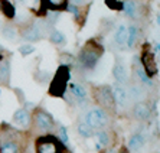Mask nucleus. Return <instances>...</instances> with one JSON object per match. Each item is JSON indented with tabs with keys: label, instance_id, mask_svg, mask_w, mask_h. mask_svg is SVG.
I'll return each instance as SVG.
<instances>
[{
	"label": "nucleus",
	"instance_id": "obj_26",
	"mask_svg": "<svg viewBox=\"0 0 160 153\" xmlns=\"http://www.w3.org/2000/svg\"><path fill=\"white\" fill-rule=\"evenodd\" d=\"M136 72H137L138 78H140V81H142L143 84H146V85H147V87H152V85H153V82H152V78H149V77H147V75H146L144 69H143L142 67H137V68H136Z\"/></svg>",
	"mask_w": 160,
	"mask_h": 153
},
{
	"label": "nucleus",
	"instance_id": "obj_23",
	"mask_svg": "<svg viewBox=\"0 0 160 153\" xmlns=\"http://www.w3.org/2000/svg\"><path fill=\"white\" fill-rule=\"evenodd\" d=\"M137 35H138V32H137V28L136 26H133L131 25L130 28H127V46L128 48H133L134 45H136V41H137Z\"/></svg>",
	"mask_w": 160,
	"mask_h": 153
},
{
	"label": "nucleus",
	"instance_id": "obj_4",
	"mask_svg": "<svg viewBox=\"0 0 160 153\" xmlns=\"http://www.w3.org/2000/svg\"><path fill=\"white\" fill-rule=\"evenodd\" d=\"M102 55V48L101 46H92V41L88 42L85 45V48L79 52L78 59L82 64V67L87 69H94L95 65L98 64V59Z\"/></svg>",
	"mask_w": 160,
	"mask_h": 153
},
{
	"label": "nucleus",
	"instance_id": "obj_24",
	"mask_svg": "<svg viewBox=\"0 0 160 153\" xmlns=\"http://www.w3.org/2000/svg\"><path fill=\"white\" fill-rule=\"evenodd\" d=\"M2 33H3V38L6 41L15 42L16 39H18L19 32L16 30V28H13V26H4L3 29H2Z\"/></svg>",
	"mask_w": 160,
	"mask_h": 153
},
{
	"label": "nucleus",
	"instance_id": "obj_17",
	"mask_svg": "<svg viewBox=\"0 0 160 153\" xmlns=\"http://www.w3.org/2000/svg\"><path fill=\"white\" fill-rule=\"evenodd\" d=\"M127 95H128V100H133L136 103H142L143 97H144V91H143L142 87L138 85H131L127 91Z\"/></svg>",
	"mask_w": 160,
	"mask_h": 153
},
{
	"label": "nucleus",
	"instance_id": "obj_9",
	"mask_svg": "<svg viewBox=\"0 0 160 153\" xmlns=\"http://www.w3.org/2000/svg\"><path fill=\"white\" fill-rule=\"evenodd\" d=\"M112 98H114V104H116V107L123 108V110L128 107V103H130V100H128L127 91L124 90L123 87L116 85L114 88H112Z\"/></svg>",
	"mask_w": 160,
	"mask_h": 153
},
{
	"label": "nucleus",
	"instance_id": "obj_11",
	"mask_svg": "<svg viewBox=\"0 0 160 153\" xmlns=\"http://www.w3.org/2000/svg\"><path fill=\"white\" fill-rule=\"evenodd\" d=\"M22 38L23 39H26V41H30V42L39 41V39L42 38V29L38 26L36 23H33V25H30V26L23 28Z\"/></svg>",
	"mask_w": 160,
	"mask_h": 153
},
{
	"label": "nucleus",
	"instance_id": "obj_33",
	"mask_svg": "<svg viewBox=\"0 0 160 153\" xmlns=\"http://www.w3.org/2000/svg\"><path fill=\"white\" fill-rule=\"evenodd\" d=\"M81 2H82V0H71L72 4H74V3H81Z\"/></svg>",
	"mask_w": 160,
	"mask_h": 153
},
{
	"label": "nucleus",
	"instance_id": "obj_1",
	"mask_svg": "<svg viewBox=\"0 0 160 153\" xmlns=\"http://www.w3.org/2000/svg\"><path fill=\"white\" fill-rule=\"evenodd\" d=\"M0 153H22V136L9 126L0 129Z\"/></svg>",
	"mask_w": 160,
	"mask_h": 153
},
{
	"label": "nucleus",
	"instance_id": "obj_28",
	"mask_svg": "<svg viewBox=\"0 0 160 153\" xmlns=\"http://www.w3.org/2000/svg\"><path fill=\"white\" fill-rule=\"evenodd\" d=\"M19 52L22 54V56H28V55H30V54L35 52V46H32V45H22L20 48H19Z\"/></svg>",
	"mask_w": 160,
	"mask_h": 153
},
{
	"label": "nucleus",
	"instance_id": "obj_16",
	"mask_svg": "<svg viewBox=\"0 0 160 153\" xmlns=\"http://www.w3.org/2000/svg\"><path fill=\"white\" fill-rule=\"evenodd\" d=\"M69 90H71L72 97L78 101V103H84V101H85L87 90L82 85H79V84H74V82H72L71 85H69Z\"/></svg>",
	"mask_w": 160,
	"mask_h": 153
},
{
	"label": "nucleus",
	"instance_id": "obj_2",
	"mask_svg": "<svg viewBox=\"0 0 160 153\" xmlns=\"http://www.w3.org/2000/svg\"><path fill=\"white\" fill-rule=\"evenodd\" d=\"M35 150L36 153H67V146L61 142L56 136L42 135L35 140Z\"/></svg>",
	"mask_w": 160,
	"mask_h": 153
},
{
	"label": "nucleus",
	"instance_id": "obj_12",
	"mask_svg": "<svg viewBox=\"0 0 160 153\" xmlns=\"http://www.w3.org/2000/svg\"><path fill=\"white\" fill-rule=\"evenodd\" d=\"M13 121H15V124H18L20 127H28L32 123V116L26 108H19L13 114Z\"/></svg>",
	"mask_w": 160,
	"mask_h": 153
},
{
	"label": "nucleus",
	"instance_id": "obj_27",
	"mask_svg": "<svg viewBox=\"0 0 160 153\" xmlns=\"http://www.w3.org/2000/svg\"><path fill=\"white\" fill-rule=\"evenodd\" d=\"M58 139H59L63 145H67L68 140H69V139H68V131L63 126H59V130H58Z\"/></svg>",
	"mask_w": 160,
	"mask_h": 153
},
{
	"label": "nucleus",
	"instance_id": "obj_21",
	"mask_svg": "<svg viewBox=\"0 0 160 153\" xmlns=\"http://www.w3.org/2000/svg\"><path fill=\"white\" fill-rule=\"evenodd\" d=\"M114 41H116L117 45H124L127 42V28L124 25H120L116 30V35H114Z\"/></svg>",
	"mask_w": 160,
	"mask_h": 153
},
{
	"label": "nucleus",
	"instance_id": "obj_29",
	"mask_svg": "<svg viewBox=\"0 0 160 153\" xmlns=\"http://www.w3.org/2000/svg\"><path fill=\"white\" fill-rule=\"evenodd\" d=\"M49 3V6L53 9H58V8H62V6H65L67 8V0H46Z\"/></svg>",
	"mask_w": 160,
	"mask_h": 153
},
{
	"label": "nucleus",
	"instance_id": "obj_15",
	"mask_svg": "<svg viewBox=\"0 0 160 153\" xmlns=\"http://www.w3.org/2000/svg\"><path fill=\"white\" fill-rule=\"evenodd\" d=\"M110 142H111V139H110V133L107 130H98L95 133V147L98 150L101 147H107Z\"/></svg>",
	"mask_w": 160,
	"mask_h": 153
},
{
	"label": "nucleus",
	"instance_id": "obj_14",
	"mask_svg": "<svg viewBox=\"0 0 160 153\" xmlns=\"http://www.w3.org/2000/svg\"><path fill=\"white\" fill-rule=\"evenodd\" d=\"M112 75H114L116 81L120 82V84H126L127 79H128V74H127L126 67L120 61H117L114 68H112Z\"/></svg>",
	"mask_w": 160,
	"mask_h": 153
},
{
	"label": "nucleus",
	"instance_id": "obj_18",
	"mask_svg": "<svg viewBox=\"0 0 160 153\" xmlns=\"http://www.w3.org/2000/svg\"><path fill=\"white\" fill-rule=\"evenodd\" d=\"M9 81H10V65L8 61H3L0 64V82L9 85Z\"/></svg>",
	"mask_w": 160,
	"mask_h": 153
},
{
	"label": "nucleus",
	"instance_id": "obj_8",
	"mask_svg": "<svg viewBox=\"0 0 160 153\" xmlns=\"http://www.w3.org/2000/svg\"><path fill=\"white\" fill-rule=\"evenodd\" d=\"M142 68L144 69L146 75L149 78H153L157 74V64L154 61V54L150 51L147 45L144 46V51L142 55Z\"/></svg>",
	"mask_w": 160,
	"mask_h": 153
},
{
	"label": "nucleus",
	"instance_id": "obj_31",
	"mask_svg": "<svg viewBox=\"0 0 160 153\" xmlns=\"http://www.w3.org/2000/svg\"><path fill=\"white\" fill-rule=\"evenodd\" d=\"M117 2H118V0H105V4H107L108 8L114 9V10H117V9H123L121 6H118V4H117Z\"/></svg>",
	"mask_w": 160,
	"mask_h": 153
},
{
	"label": "nucleus",
	"instance_id": "obj_10",
	"mask_svg": "<svg viewBox=\"0 0 160 153\" xmlns=\"http://www.w3.org/2000/svg\"><path fill=\"white\" fill-rule=\"evenodd\" d=\"M133 116L136 120L140 121H147L152 116V108L149 107L147 103H136V105L133 107Z\"/></svg>",
	"mask_w": 160,
	"mask_h": 153
},
{
	"label": "nucleus",
	"instance_id": "obj_19",
	"mask_svg": "<svg viewBox=\"0 0 160 153\" xmlns=\"http://www.w3.org/2000/svg\"><path fill=\"white\" fill-rule=\"evenodd\" d=\"M77 131H78V135L84 139H88V137H92L94 136V130L85 121H79V123L77 124Z\"/></svg>",
	"mask_w": 160,
	"mask_h": 153
},
{
	"label": "nucleus",
	"instance_id": "obj_6",
	"mask_svg": "<svg viewBox=\"0 0 160 153\" xmlns=\"http://www.w3.org/2000/svg\"><path fill=\"white\" fill-rule=\"evenodd\" d=\"M32 121H33L35 129H38L42 133H46V135L49 131H52L53 126H55L53 117L46 110H43V108H36L35 110L33 116H32Z\"/></svg>",
	"mask_w": 160,
	"mask_h": 153
},
{
	"label": "nucleus",
	"instance_id": "obj_20",
	"mask_svg": "<svg viewBox=\"0 0 160 153\" xmlns=\"http://www.w3.org/2000/svg\"><path fill=\"white\" fill-rule=\"evenodd\" d=\"M123 9H124V12H126V15L128 16V18L134 19L136 16H137V4H136L134 0H126V2L123 3Z\"/></svg>",
	"mask_w": 160,
	"mask_h": 153
},
{
	"label": "nucleus",
	"instance_id": "obj_7",
	"mask_svg": "<svg viewBox=\"0 0 160 153\" xmlns=\"http://www.w3.org/2000/svg\"><path fill=\"white\" fill-rule=\"evenodd\" d=\"M94 95H95V101L101 105L102 110H110L112 111L116 108V104H114V98H112V88L108 85H101L97 87L94 90Z\"/></svg>",
	"mask_w": 160,
	"mask_h": 153
},
{
	"label": "nucleus",
	"instance_id": "obj_30",
	"mask_svg": "<svg viewBox=\"0 0 160 153\" xmlns=\"http://www.w3.org/2000/svg\"><path fill=\"white\" fill-rule=\"evenodd\" d=\"M67 10H69L72 15L75 16V19H79V9L75 6V4H67Z\"/></svg>",
	"mask_w": 160,
	"mask_h": 153
},
{
	"label": "nucleus",
	"instance_id": "obj_5",
	"mask_svg": "<svg viewBox=\"0 0 160 153\" xmlns=\"http://www.w3.org/2000/svg\"><path fill=\"white\" fill-rule=\"evenodd\" d=\"M92 130H102L105 126H108L110 123V116L105 110H102L101 107H94L91 110H88V113L85 114V120H84Z\"/></svg>",
	"mask_w": 160,
	"mask_h": 153
},
{
	"label": "nucleus",
	"instance_id": "obj_3",
	"mask_svg": "<svg viewBox=\"0 0 160 153\" xmlns=\"http://www.w3.org/2000/svg\"><path fill=\"white\" fill-rule=\"evenodd\" d=\"M69 67L68 65H61L56 71L55 77L51 81V87H49V94L53 97H65V91H67L68 82H69Z\"/></svg>",
	"mask_w": 160,
	"mask_h": 153
},
{
	"label": "nucleus",
	"instance_id": "obj_32",
	"mask_svg": "<svg viewBox=\"0 0 160 153\" xmlns=\"http://www.w3.org/2000/svg\"><path fill=\"white\" fill-rule=\"evenodd\" d=\"M49 13H51V12H49ZM58 15H59V13H58V12H52V13H51V15H48L49 20H52V22H55V20H56V18H58Z\"/></svg>",
	"mask_w": 160,
	"mask_h": 153
},
{
	"label": "nucleus",
	"instance_id": "obj_34",
	"mask_svg": "<svg viewBox=\"0 0 160 153\" xmlns=\"http://www.w3.org/2000/svg\"><path fill=\"white\" fill-rule=\"evenodd\" d=\"M3 61H4V56H3V55H0V64L3 62Z\"/></svg>",
	"mask_w": 160,
	"mask_h": 153
},
{
	"label": "nucleus",
	"instance_id": "obj_13",
	"mask_svg": "<svg viewBox=\"0 0 160 153\" xmlns=\"http://www.w3.org/2000/svg\"><path fill=\"white\" fill-rule=\"evenodd\" d=\"M146 145V136L143 133H134L128 139V149L131 152H140Z\"/></svg>",
	"mask_w": 160,
	"mask_h": 153
},
{
	"label": "nucleus",
	"instance_id": "obj_25",
	"mask_svg": "<svg viewBox=\"0 0 160 153\" xmlns=\"http://www.w3.org/2000/svg\"><path fill=\"white\" fill-rule=\"evenodd\" d=\"M49 39H51V42L55 43V45H62V43H65V36H63V33L56 29H53L52 32L49 33Z\"/></svg>",
	"mask_w": 160,
	"mask_h": 153
},
{
	"label": "nucleus",
	"instance_id": "obj_22",
	"mask_svg": "<svg viewBox=\"0 0 160 153\" xmlns=\"http://www.w3.org/2000/svg\"><path fill=\"white\" fill-rule=\"evenodd\" d=\"M0 9L3 12V15H6V18H15V8L9 0H0Z\"/></svg>",
	"mask_w": 160,
	"mask_h": 153
}]
</instances>
